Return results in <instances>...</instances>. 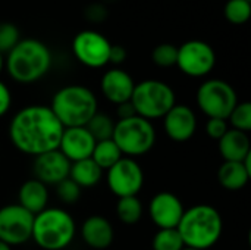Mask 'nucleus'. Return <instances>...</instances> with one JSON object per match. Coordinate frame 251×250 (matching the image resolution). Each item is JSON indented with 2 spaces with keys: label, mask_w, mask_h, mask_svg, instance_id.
Masks as SVG:
<instances>
[{
  "label": "nucleus",
  "mask_w": 251,
  "mask_h": 250,
  "mask_svg": "<svg viewBox=\"0 0 251 250\" xmlns=\"http://www.w3.org/2000/svg\"><path fill=\"white\" fill-rule=\"evenodd\" d=\"M50 109L63 128L85 127L99 112V102L88 87L71 84L54 93Z\"/></svg>",
  "instance_id": "20e7f679"
},
{
  "label": "nucleus",
  "mask_w": 251,
  "mask_h": 250,
  "mask_svg": "<svg viewBox=\"0 0 251 250\" xmlns=\"http://www.w3.org/2000/svg\"><path fill=\"white\" fill-rule=\"evenodd\" d=\"M135 83L134 78L121 68H110L106 71L100 81V90L106 100L113 105H121L129 102Z\"/></svg>",
  "instance_id": "f3484780"
},
{
  "label": "nucleus",
  "mask_w": 251,
  "mask_h": 250,
  "mask_svg": "<svg viewBox=\"0 0 251 250\" xmlns=\"http://www.w3.org/2000/svg\"><path fill=\"white\" fill-rule=\"evenodd\" d=\"M101 177H103V171L97 167V164L91 158H88L78 162H72L68 178H71L81 189L82 187L90 189L99 184Z\"/></svg>",
  "instance_id": "4be33fe9"
},
{
  "label": "nucleus",
  "mask_w": 251,
  "mask_h": 250,
  "mask_svg": "<svg viewBox=\"0 0 251 250\" xmlns=\"http://www.w3.org/2000/svg\"><path fill=\"white\" fill-rule=\"evenodd\" d=\"M197 106L207 118L228 119L238 103L235 88L224 80L212 78L200 84L197 90Z\"/></svg>",
  "instance_id": "6e6552de"
},
{
  "label": "nucleus",
  "mask_w": 251,
  "mask_h": 250,
  "mask_svg": "<svg viewBox=\"0 0 251 250\" xmlns=\"http://www.w3.org/2000/svg\"><path fill=\"white\" fill-rule=\"evenodd\" d=\"M106 7L103 4H91L88 9H87V16L91 19V21H103L106 18Z\"/></svg>",
  "instance_id": "c9c22d12"
},
{
  "label": "nucleus",
  "mask_w": 251,
  "mask_h": 250,
  "mask_svg": "<svg viewBox=\"0 0 251 250\" xmlns=\"http://www.w3.org/2000/svg\"><path fill=\"white\" fill-rule=\"evenodd\" d=\"M224 16L229 24L243 25L251 16V1L249 0H228L224 7Z\"/></svg>",
  "instance_id": "bb28decb"
},
{
  "label": "nucleus",
  "mask_w": 251,
  "mask_h": 250,
  "mask_svg": "<svg viewBox=\"0 0 251 250\" xmlns=\"http://www.w3.org/2000/svg\"><path fill=\"white\" fill-rule=\"evenodd\" d=\"M34 215L18 203L0 208V242L7 246H21L31 240Z\"/></svg>",
  "instance_id": "9d476101"
},
{
  "label": "nucleus",
  "mask_w": 251,
  "mask_h": 250,
  "mask_svg": "<svg viewBox=\"0 0 251 250\" xmlns=\"http://www.w3.org/2000/svg\"><path fill=\"white\" fill-rule=\"evenodd\" d=\"M96 143L85 127L65 128L57 150L72 164L91 158Z\"/></svg>",
  "instance_id": "dca6fc26"
},
{
  "label": "nucleus",
  "mask_w": 251,
  "mask_h": 250,
  "mask_svg": "<svg viewBox=\"0 0 251 250\" xmlns=\"http://www.w3.org/2000/svg\"><path fill=\"white\" fill-rule=\"evenodd\" d=\"M74 217L62 208H46L34 215L31 240L43 250L66 249L75 239Z\"/></svg>",
  "instance_id": "39448f33"
},
{
  "label": "nucleus",
  "mask_w": 251,
  "mask_h": 250,
  "mask_svg": "<svg viewBox=\"0 0 251 250\" xmlns=\"http://www.w3.org/2000/svg\"><path fill=\"white\" fill-rule=\"evenodd\" d=\"M184 248L176 228H159L151 240V250H181Z\"/></svg>",
  "instance_id": "a878e982"
},
{
  "label": "nucleus",
  "mask_w": 251,
  "mask_h": 250,
  "mask_svg": "<svg viewBox=\"0 0 251 250\" xmlns=\"http://www.w3.org/2000/svg\"><path fill=\"white\" fill-rule=\"evenodd\" d=\"M249 1H251V0H249Z\"/></svg>",
  "instance_id": "ea45409f"
},
{
  "label": "nucleus",
  "mask_w": 251,
  "mask_h": 250,
  "mask_svg": "<svg viewBox=\"0 0 251 250\" xmlns=\"http://www.w3.org/2000/svg\"><path fill=\"white\" fill-rule=\"evenodd\" d=\"M218 141L219 153L224 158V161L243 162L251 153L250 137L247 133L229 128Z\"/></svg>",
  "instance_id": "aec40b11"
},
{
  "label": "nucleus",
  "mask_w": 251,
  "mask_h": 250,
  "mask_svg": "<svg viewBox=\"0 0 251 250\" xmlns=\"http://www.w3.org/2000/svg\"><path fill=\"white\" fill-rule=\"evenodd\" d=\"M176 66L188 77H206L216 66V52L203 40H188L178 47Z\"/></svg>",
  "instance_id": "1a4fd4ad"
},
{
  "label": "nucleus",
  "mask_w": 251,
  "mask_h": 250,
  "mask_svg": "<svg viewBox=\"0 0 251 250\" xmlns=\"http://www.w3.org/2000/svg\"><path fill=\"white\" fill-rule=\"evenodd\" d=\"M135 109L132 106L131 102H124L121 105L116 106V116H118V121L121 119H128V118H132L135 116Z\"/></svg>",
  "instance_id": "f704fd0d"
},
{
  "label": "nucleus",
  "mask_w": 251,
  "mask_h": 250,
  "mask_svg": "<svg viewBox=\"0 0 251 250\" xmlns=\"http://www.w3.org/2000/svg\"><path fill=\"white\" fill-rule=\"evenodd\" d=\"M144 208L138 196H128L118 199L116 217L125 225H135L143 217Z\"/></svg>",
  "instance_id": "b1692460"
},
{
  "label": "nucleus",
  "mask_w": 251,
  "mask_h": 250,
  "mask_svg": "<svg viewBox=\"0 0 251 250\" xmlns=\"http://www.w3.org/2000/svg\"><path fill=\"white\" fill-rule=\"evenodd\" d=\"M181 250H197V249H191V248H184V249Z\"/></svg>",
  "instance_id": "58836bf2"
},
{
  "label": "nucleus",
  "mask_w": 251,
  "mask_h": 250,
  "mask_svg": "<svg viewBox=\"0 0 251 250\" xmlns=\"http://www.w3.org/2000/svg\"><path fill=\"white\" fill-rule=\"evenodd\" d=\"M115 121L103 112H97L85 125L88 133L93 136L96 141H103V140H110L113 136L115 130Z\"/></svg>",
  "instance_id": "393cba45"
},
{
  "label": "nucleus",
  "mask_w": 251,
  "mask_h": 250,
  "mask_svg": "<svg viewBox=\"0 0 251 250\" xmlns=\"http://www.w3.org/2000/svg\"><path fill=\"white\" fill-rule=\"evenodd\" d=\"M81 239L91 249L106 250L115 240V230L107 218L91 215L81 225Z\"/></svg>",
  "instance_id": "a211bd4d"
},
{
  "label": "nucleus",
  "mask_w": 251,
  "mask_h": 250,
  "mask_svg": "<svg viewBox=\"0 0 251 250\" xmlns=\"http://www.w3.org/2000/svg\"><path fill=\"white\" fill-rule=\"evenodd\" d=\"M63 127L46 105H29L18 111L9 124V140L21 153L38 156L59 147Z\"/></svg>",
  "instance_id": "f257e3e1"
},
{
  "label": "nucleus",
  "mask_w": 251,
  "mask_h": 250,
  "mask_svg": "<svg viewBox=\"0 0 251 250\" xmlns=\"http://www.w3.org/2000/svg\"><path fill=\"white\" fill-rule=\"evenodd\" d=\"M71 162L56 149L34 158V178L46 186H56L69 177Z\"/></svg>",
  "instance_id": "2eb2a0df"
},
{
  "label": "nucleus",
  "mask_w": 251,
  "mask_h": 250,
  "mask_svg": "<svg viewBox=\"0 0 251 250\" xmlns=\"http://www.w3.org/2000/svg\"><path fill=\"white\" fill-rule=\"evenodd\" d=\"M0 250H12L10 246H7L6 243H3V242H0Z\"/></svg>",
  "instance_id": "4c0bfd02"
},
{
  "label": "nucleus",
  "mask_w": 251,
  "mask_h": 250,
  "mask_svg": "<svg viewBox=\"0 0 251 250\" xmlns=\"http://www.w3.org/2000/svg\"><path fill=\"white\" fill-rule=\"evenodd\" d=\"M135 113L147 121L162 119L175 105L174 88L160 80H144L135 84L131 100Z\"/></svg>",
  "instance_id": "423d86ee"
},
{
  "label": "nucleus",
  "mask_w": 251,
  "mask_h": 250,
  "mask_svg": "<svg viewBox=\"0 0 251 250\" xmlns=\"http://www.w3.org/2000/svg\"><path fill=\"white\" fill-rule=\"evenodd\" d=\"M106 181L118 199L137 196L144 186V171L135 159L124 156L107 169Z\"/></svg>",
  "instance_id": "f8f14e48"
},
{
  "label": "nucleus",
  "mask_w": 251,
  "mask_h": 250,
  "mask_svg": "<svg viewBox=\"0 0 251 250\" xmlns=\"http://www.w3.org/2000/svg\"><path fill=\"white\" fill-rule=\"evenodd\" d=\"M10 105H12L10 90L7 88V85L3 81H0V118L4 116L9 112Z\"/></svg>",
  "instance_id": "473e14b6"
},
{
  "label": "nucleus",
  "mask_w": 251,
  "mask_h": 250,
  "mask_svg": "<svg viewBox=\"0 0 251 250\" xmlns=\"http://www.w3.org/2000/svg\"><path fill=\"white\" fill-rule=\"evenodd\" d=\"M229 130L228 121L226 119H219V118H209L207 124H206V133L210 139L213 140H219L222 139V136Z\"/></svg>",
  "instance_id": "2f4dec72"
},
{
  "label": "nucleus",
  "mask_w": 251,
  "mask_h": 250,
  "mask_svg": "<svg viewBox=\"0 0 251 250\" xmlns=\"http://www.w3.org/2000/svg\"><path fill=\"white\" fill-rule=\"evenodd\" d=\"M182 200L171 193L160 192L154 194L149 203V215L157 228H176L184 215Z\"/></svg>",
  "instance_id": "ddd939ff"
},
{
  "label": "nucleus",
  "mask_w": 251,
  "mask_h": 250,
  "mask_svg": "<svg viewBox=\"0 0 251 250\" xmlns=\"http://www.w3.org/2000/svg\"><path fill=\"white\" fill-rule=\"evenodd\" d=\"M51 63L50 49L37 38H21L4 59L9 77L19 84L40 81L50 71Z\"/></svg>",
  "instance_id": "f03ea898"
},
{
  "label": "nucleus",
  "mask_w": 251,
  "mask_h": 250,
  "mask_svg": "<svg viewBox=\"0 0 251 250\" xmlns=\"http://www.w3.org/2000/svg\"><path fill=\"white\" fill-rule=\"evenodd\" d=\"M234 130L247 133L251 130V103L250 102H238L237 106L229 113L228 119Z\"/></svg>",
  "instance_id": "cd10ccee"
},
{
  "label": "nucleus",
  "mask_w": 251,
  "mask_h": 250,
  "mask_svg": "<svg viewBox=\"0 0 251 250\" xmlns=\"http://www.w3.org/2000/svg\"><path fill=\"white\" fill-rule=\"evenodd\" d=\"M176 57H178V47L171 43H162L156 46L151 52L153 63L160 68L176 66Z\"/></svg>",
  "instance_id": "c85d7f7f"
},
{
  "label": "nucleus",
  "mask_w": 251,
  "mask_h": 250,
  "mask_svg": "<svg viewBox=\"0 0 251 250\" xmlns=\"http://www.w3.org/2000/svg\"><path fill=\"white\" fill-rule=\"evenodd\" d=\"M18 200H19L18 205H21L32 215H37L47 208L49 203L47 186L35 178L26 180L18 192Z\"/></svg>",
  "instance_id": "412c9836"
},
{
  "label": "nucleus",
  "mask_w": 251,
  "mask_h": 250,
  "mask_svg": "<svg viewBox=\"0 0 251 250\" xmlns=\"http://www.w3.org/2000/svg\"><path fill=\"white\" fill-rule=\"evenodd\" d=\"M121 158H124V155L112 139L97 141L91 153V159L101 171H107L109 168H112Z\"/></svg>",
  "instance_id": "5701e85b"
},
{
  "label": "nucleus",
  "mask_w": 251,
  "mask_h": 250,
  "mask_svg": "<svg viewBox=\"0 0 251 250\" xmlns=\"http://www.w3.org/2000/svg\"><path fill=\"white\" fill-rule=\"evenodd\" d=\"M162 119L165 134L176 143L188 141L197 131V116L187 105L176 103Z\"/></svg>",
  "instance_id": "4468645a"
},
{
  "label": "nucleus",
  "mask_w": 251,
  "mask_h": 250,
  "mask_svg": "<svg viewBox=\"0 0 251 250\" xmlns=\"http://www.w3.org/2000/svg\"><path fill=\"white\" fill-rule=\"evenodd\" d=\"M56 194L59 200L65 205H74L81 197V187L76 186L71 178H66L56 184Z\"/></svg>",
  "instance_id": "7c9ffc66"
},
{
  "label": "nucleus",
  "mask_w": 251,
  "mask_h": 250,
  "mask_svg": "<svg viewBox=\"0 0 251 250\" xmlns=\"http://www.w3.org/2000/svg\"><path fill=\"white\" fill-rule=\"evenodd\" d=\"M176 230L185 248L209 250L222 237L224 220L215 206L201 203L184 211Z\"/></svg>",
  "instance_id": "7ed1b4c3"
},
{
  "label": "nucleus",
  "mask_w": 251,
  "mask_h": 250,
  "mask_svg": "<svg viewBox=\"0 0 251 250\" xmlns=\"http://www.w3.org/2000/svg\"><path fill=\"white\" fill-rule=\"evenodd\" d=\"M21 40L19 29L12 22H0V53L7 55Z\"/></svg>",
  "instance_id": "c756f323"
},
{
  "label": "nucleus",
  "mask_w": 251,
  "mask_h": 250,
  "mask_svg": "<svg viewBox=\"0 0 251 250\" xmlns=\"http://www.w3.org/2000/svg\"><path fill=\"white\" fill-rule=\"evenodd\" d=\"M112 43L100 32L93 29L79 31L72 40V53L79 63L87 68L99 69L109 63Z\"/></svg>",
  "instance_id": "9b49d317"
},
{
  "label": "nucleus",
  "mask_w": 251,
  "mask_h": 250,
  "mask_svg": "<svg viewBox=\"0 0 251 250\" xmlns=\"http://www.w3.org/2000/svg\"><path fill=\"white\" fill-rule=\"evenodd\" d=\"M112 140L124 156L135 159L153 149L156 143V130L151 121L135 115L115 124Z\"/></svg>",
  "instance_id": "0eeeda50"
},
{
  "label": "nucleus",
  "mask_w": 251,
  "mask_h": 250,
  "mask_svg": "<svg viewBox=\"0 0 251 250\" xmlns=\"http://www.w3.org/2000/svg\"><path fill=\"white\" fill-rule=\"evenodd\" d=\"M251 177V153L243 162L224 161L218 171L219 184L229 192H238L244 189Z\"/></svg>",
  "instance_id": "6ab92c4d"
},
{
  "label": "nucleus",
  "mask_w": 251,
  "mask_h": 250,
  "mask_svg": "<svg viewBox=\"0 0 251 250\" xmlns=\"http://www.w3.org/2000/svg\"><path fill=\"white\" fill-rule=\"evenodd\" d=\"M3 68H4V56L0 53V74H1V71H3Z\"/></svg>",
  "instance_id": "e433bc0d"
},
{
  "label": "nucleus",
  "mask_w": 251,
  "mask_h": 250,
  "mask_svg": "<svg viewBox=\"0 0 251 250\" xmlns=\"http://www.w3.org/2000/svg\"><path fill=\"white\" fill-rule=\"evenodd\" d=\"M126 59V50L124 46H119V44H112V49H110V55H109V63H113V65H121L124 63Z\"/></svg>",
  "instance_id": "72a5a7b5"
}]
</instances>
